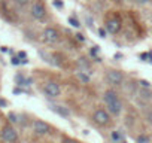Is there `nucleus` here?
Segmentation results:
<instances>
[{"mask_svg": "<svg viewBox=\"0 0 152 143\" xmlns=\"http://www.w3.org/2000/svg\"><path fill=\"white\" fill-rule=\"evenodd\" d=\"M93 119H94V122H95L97 125H100V127H106V125L110 124V115H109V112L104 110V109H97L95 110L94 115H93Z\"/></svg>", "mask_w": 152, "mask_h": 143, "instance_id": "f03ea898", "label": "nucleus"}, {"mask_svg": "<svg viewBox=\"0 0 152 143\" xmlns=\"http://www.w3.org/2000/svg\"><path fill=\"white\" fill-rule=\"evenodd\" d=\"M19 63H21V61H19V60H18L17 57H14V58H12V64H14V66H18Z\"/></svg>", "mask_w": 152, "mask_h": 143, "instance_id": "bb28decb", "label": "nucleus"}, {"mask_svg": "<svg viewBox=\"0 0 152 143\" xmlns=\"http://www.w3.org/2000/svg\"><path fill=\"white\" fill-rule=\"evenodd\" d=\"M146 119H148V122L152 125V109L148 110V113H146Z\"/></svg>", "mask_w": 152, "mask_h": 143, "instance_id": "5701e85b", "label": "nucleus"}, {"mask_svg": "<svg viewBox=\"0 0 152 143\" xmlns=\"http://www.w3.org/2000/svg\"><path fill=\"white\" fill-rule=\"evenodd\" d=\"M104 24H106V30L112 34H118L119 31H121V28H122V21H121V18H118V17L107 18Z\"/></svg>", "mask_w": 152, "mask_h": 143, "instance_id": "7ed1b4c3", "label": "nucleus"}, {"mask_svg": "<svg viewBox=\"0 0 152 143\" xmlns=\"http://www.w3.org/2000/svg\"><path fill=\"white\" fill-rule=\"evenodd\" d=\"M106 81H107L112 86H119V85H122V82H124V73H122L121 70H115V69L107 70Z\"/></svg>", "mask_w": 152, "mask_h": 143, "instance_id": "f257e3e1", "label": "nucleus"}, {"mask_svg": "<svg viewBox=\"0 0 152 143\" xmlns=\"http://www.w3.org/2000/svg\"><path fill=\"white\" fill-rule=\"evenodd\" d=\"M148 57H149V54H142V55H140V58L142 60H146Z\"/></svg>", "mask_w": 152, "mask_h": 143, "instance_id": "c756f323", "label": "nucleus"}, {"mask_svg": "<svg viewBox=\"0 0 152 143\" xmlns=\"http://www.w3.org/2000/svg\"><path fill=\"white\" fill-rule=\"evenodd\" d=\"M110 137H112L113 143H122L124 142V136H122L121 131H112V133H110Z\"/></svg>", "mask_w": 152, "mask_h": 143, "instance_id": "9b49d317", "label": "nucleus"}, {"mask_svg": "<svg viewBox=\"0 0 152 143\" xmlns=\"http://www.w3.org/2000/svg\"><path fill=\"white\" fill-rule=\"evenodd\" d=\"M107 110H109V112H112L113 115H119V113L122 112V103H121V100L107 104Z\"/></svg>", "mask_w": 152, "mask_h": 143, "instance_id": "9d476101", "label": "nucleus"}, {"mask_svg": "<svg viewBox=\"0 0 152 143\" xmlns=\"http://www.w3.org/2000/svg\"><path fill=\"white\" fill-rule=\"evenodd\" d=\"M78 66H79V67H81V70H88V69H90V63H88V61H86V58H79L78 60Z\"/></svg>", "mask_w": 152, "mask_h": 143, "instance_id": "4468645a", "label": "nucleus"}, {"mask_svg": "<svg viewBox=\"0 0 152 143\" xmlns=\"http://www.w3.org/2000/svg\"><path fill=\"white\" fill-rule=\"evenodd\" d=\"M76 76H78V79H79L81 82H84V84H90V81H91L90 75H86L84 70H79V72L76 73Z\"/></svg>", "mask_w": 152, "mask_h": 143, "instance_id": "f8f14e48", "label": "nucleus"}, {"mask_svg": "<svg viewBox=\"0 0 152 143\" xmlns=\"http://www.w3.org/2000/svg\"><path fill=\"white\" fill-rule=\"evenodd\" d=\"M8 118H9V121H10V122H14V124H17V122H18V116L14 113V112H10V113H9Z\"/></svg>", "mask_w": 152, "mask_h": 143, "instance_id": "f3484780", "label": "nucleus"}, {"mask_svg": "<svg viewBox=\"0 0 152 143\" xmlns=\"http://www.w3.org/2000/svg\"><path fill=\"white\" fill-rule=\"evenodd\" d=\"M76 39H78L79 42H85V36L82 33H78V34H76Z\"/></svg>", "mask_w": 152, "mask_h": 143, "instance_id": "b1692460", "label": "nucleus"}, {"mask_svg": "<svg viewBox=\"0 0 152 143\" xmlns=\"http://www.w3.org/2000/svg\"><path fill=\"white\" fill-rule=\"evenodd\" d=\"M31 17L34 19H43V18L46 17V8H45V5H43L42 2H34L33 5H31Z\"/></svg>", "mask_w": 152, "mask_h": 143, "instance_id": "0eeeda50", "label": "nucleus"}, {"mask_svg": "<svg viewBox=\"0 0 152 143\" xmlns=\"http://www.w3.org/2000/svg\"><path fill=\"white\" fill-rule=\"evenodd\" d=\"M43 91H45V94H46L49 98H55V97H58L60 93H61V86H60L58 82H55V81H49V82H46L45 88H43Z\"/></svg>", "mask_w": 152, "mask_h": 143, "instance_id": "39448f33", "label": "nucleus"}, {"mask_svg": "<svg viewBox=\"0 0 152 143\" xmlns=\"http://www.w3.org/2000/svg\"><path fill=\"white\" fill-rule=\"evenodd\" d=\"M33 130L36 134L39 136H46L49 134L51 131V125L48 124V122H45V121H40V119H36L33 122Z\"/></svg>", "mask_w": 152, "mask_h": 143, "instance_id": "6e6552de", "label": "nucleus"}, {"mask_svg": "<svg viewBox=\"0 0 152 143\" xmlns=\"http://www.w3.org/2000/svg\"><path fill=\"white\" fill-rule=\"evenodd\" d=\"M137 143H151V137L148 134H140L137 137Z\"/></svg>", "mask_w": 152, "mask_h": 143, "instance_id": "2eb2a0df", "label": "nucleus"}, {"mask_svg": "<svg viewBox=\"0 0 152 143\" xmlns=\"http://www.w3.org/2000/svg\"><path fill=\"white\" fill-rule=\"evenodd\" d=\"M52 3H54V6H55V8H60V9H61V8H63V6H64L61 0H54Z\"/></svg>", "mask_w": 152, "mask_h": 143, "instance_id": "412c9836", "label": "nucleus"}, {"mask_svg": "<svg viewBox=\"0 0 152 143\" xmlns=\"http://www.w3.org/2000/svg\"><path fill=\"white\" fill-rule=\"evenodd\" d=\"M139 84L142 85V86H143V88H151V84H149V82H148V81H145V79H142V81H140V82H139Z\"/></svg>", "mask_w": 152, "mask_h": 143, "instance_id": "4be33fe9", "label": "nucleus"}, {"mask_svg": "<svg viewBox=\"0 0 152 143\" xmlns=\"http://www.w3.org/2000/svg\"><path fill=\"white\" fill-rule=\"evenodd\" d=\"M97 52H99V46H94L93 49H91V55L95 57V55H97Z\"/></svg>", "mask_w": 152, "mask_h": 143, "instance_id": "a878e982", "label": "nucleus"}, {"mask_svg": "<svg viewBox=\"0 0 152 143\" xmlns=\"http://www.w3.org/2000/svg\"><path fill=\"white\" fill-rule=\"evenodd\" d=\"M6 104H8V103H6V100H2V98H0V106H2V107H5Z\"/></svg>", "mask_w": 152, "mask_h": 143, "instance_id": "c85d7f7f", "label": "nucleus"}, {"mask_svg": "<svg viewBox=\"0 0 152 143\" xmlns=\"http://www.w3.org/2000/svg\"><path fill=\"white\" fill-rule=\"evenodd\" d=\"M52 109L55 110L57 113H60L61 116H69V115H70V112H69L66 107H63V106H55V107H52Z\"/></svg>", "mask_w": 152, "mask_h": 143, "instance_id": "ddd939ff", "label": "nucleus"}, {"mask_svg": "<svg viewBox=\"0 0 152 143\" xmlns=\"http://www.w3.org/2000/svg\"><path fill=\"white\" fill-rule=\"evenodd\" d=\"M106 34H107V31H106L103 27H101V28H99V36H100V37H103V39H104V37H106Z\"/></svg>", "mask_w": 152, "mask_h": 143, "instance_id": "aec40b11", "label": "nucleus"}, {"mask_svg": "<svg viewBox=\"0 0 152 143\" xmlns=\"http://www.w3.org/2000/svg\"><path fill=\"white\" fill-rule=\"evenodd\" d=\"M103 98H104L106 106H107V104H110V103H115V101L119 100L116 91H113V90H107V91H104V94H103Z\"/></svg>", "mask_w": 152, "mask_h": 143, "instance_id": "1a4fd4ad", "label": "nucleus"}, {"mask_svg": "<svg viewBox=\"0 0 152 143\" xmlns=\"http://www.w3.org/2000/svg\"><path fill=\"white\" fill-rule=\"evenodd\" d=\"M18 57H19V58H23V60L27 58V57H25V52H19V54H18Z\"/></svg>", "mask_w": 152, "mask_h": 143, "instance_id": "cd10ccee", "label": "nucleus"}, {"mask_svg": "<svg viewBox=\"0 0 152 143\" xmlns=\"http://www.w3.org/2000/svg\"><path fill=\"white\" fill-rule=\"evenodd\" d=\"M17 5H19V6H25V5H28L30 3V0H14Z\"/></svg>", "mask_w": 152, "mask_h": 143, "instance_id": "6ab92c4d", "label": "nucleus"}, {"mask_svg": "<svg viewBox=\"0 0 152 143\" xmlns=\"http://www.w3.org/2000/svg\"><path fill=\"white\" fill-rule=\"evenodd\" d=\"M69 24L73 25V27H76V28H78V27H81V23H79L78 19H75L73 17H69Z\"/></svg>", "mask_w": 152, "mask_h": 143, "instance_id": "dca6fc26", "label": "nucleus"}, {"mask_svg": "<svg viewBox=\"0 0 152 143\" xmlns=\"http://www.w3.org/2000/svg\"><path fill=\"white\" fill-rule=\"evenodd\" d=\"M61 143H79V142H78V140H75V139H72V137H64Z\"/></svg>", "mask_w": 152, "mask_h": 143, "instance_id": "a211bd4d", "label": "nucleus"}, {"mask_svg": "<svg viewBox=\"0 0 152 143\" xmlns=\"http://www.w3.org/2000/svg\"><path fill=\"white\" fill-rule=\"evenodd\" d=\"M137 5H146V3H149L151 0H134Z\"/></svg>", "mask_w": 152, "mask_h": 143, "instance_id": "393cba45", "label": "nucleus"}, {"mask_svg": "<svg viewBox=\"0 0 152 143\" xmlns=\"http://www.w3.org/2000/svg\"><path fill=\"white\" fill-rule=\"evenodd\" d=\"M2 139L8 143H15L18 140V133L10 125H5L2 128Z\"/></svg>", "mask_w": 152, "mask_h": 143, "instance_id": "423d86ee", "label": "nucleus"}, {"mask_svg": "<svg viewBox=\"0 0 152 143\" xmlns=\"http://www.w3.org/2000/svg\"><path fill=\"white\" fill-rule=\"evenodd\" d=\"M42 37L46 43H57L60 40V31L54 27H46L42 33Z\"/></svg>", "mask_w": 152, "mask_h": 143, "instance_id": "20e7f679", "label": "nucleus"}]
</instances>
